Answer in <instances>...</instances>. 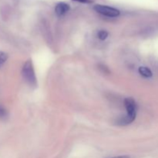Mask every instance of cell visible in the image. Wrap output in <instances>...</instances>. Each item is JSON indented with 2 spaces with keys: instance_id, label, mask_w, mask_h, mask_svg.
<instances>
[{
  "instance_id": "obj_1",
  "label": "cell",
  "mask_w": 158,
  "mask_h": 158,
  "mask_svg": "<svg viewBox=\"0 0 158 158\" xmlns=\"http://www.w3.org/2000/svg\"><path fill=\"white\" fill-rule=\"evenodd\" d=\"M124 105L127 110V116L119 120L117 122L119 125H127L132 123L135 120L137 115V104L134 99L131 97L126 98L124 100Z\"/></svg>"
},
{
  "instance_id": "obj_2",
  "label": "cell",
  "mask_w": 158,
  "mask_h": 158,
  "mask_svg": "<svg viewBox=\"0 0 158 158\" xmlns=\"http://www.w3.org/2000/svg\"><path fill=\"white\" fill-rule=\"evenodd\" d=\"M23 77L25 81L31 86H35L37 84L36 77L34 71L33 65L31 60H28L25 63L23 67Z\"/></svg>"
},
{
  "instance_id": "obj_3",
  "label": "cell",
  "mask_w": 158,
  "mask_h": 158,
  "mask_svg": "<svg viewBox=\"0 0 158 158\" xmlns=\"http://www.w3.org/2000/svg\"><path fill=\"white\" fill-rule=\"evenodd\" d=\"M94 10L101 15L108 17H117L120 15V11L117 9L103 5H96L94 6Z\"/></svg>"
},
{
  "instance_id": "obj_4",
  "label": "cell",
  "mask_w": 158,
  "mask_h": 158,
  "mask_svg": "<svg viewBox=\"0 0 158 158\" xmlns=\"http://www.w3.org/2000/svg\"><path fill=\"white\" fill-rule=\"evenodd\" d=\"M69 10V6L65 2H60L56 5L55 8V12L57 15L62 16L65 15Z\"/></svg>"
},
{
  "instance_id": "obj_5",
  "label": "cell",
  "mask_w": 158,
  "mask_h": 158,
  "mask_svg": "<svg viewBox=\"0 0 158 158\" xmlns=\"http://www.w3.org/2000/svg\"><path fill=\"white\" fill-rule=\"evenodd\" d=\"M138 71L140 75L142 77H145V78H151L153 76V73L151 69L149 68L146 67V66H140V67H139Z\"/></svg>"
},
{
  "instance_id": "obj_6",
  "label": "cell",
  "mask_w": 158,
  "mask_h": 158,
  "mask_svg": "<svg viewBox=\"0 0 158 158\" xmlns=\"http://www.w3.org/2000/svg\"><path fill=\"white\" fill-rule=\"evenodd\" d=\"M8 59V55L3 52H0V67L6 63Z\"/></svg>"
},
{
  "instance_id": "obj_7",
  "label": "cell",
  "mask_w": 158,
  "mask_h": 158,
  "mask_svg": "<svg viewBox=\"0 0 158 158\" xmlns=\"http://www.w3.org/2000/svg\"><path fill=\"white\" fill-rule=\"evenodd\" d=\"M108 32L105 30H101L98 32V38L101 40H104L107 38Z\"/></svg>"
},
{
  "instance_id": "obj_8",
  "label": "cell",
  "mask_w": 158,
  "mask_h": 158,
  "mask_svg": "<svg viewBox=\"0 0 158 158\" xmlns=\"http://www.w3.org/2000/svg\"><path fill=\"white\" fill-rule=\"evenodd\" d=\"M7 117V112L6 110L0 106V119H5Z\"/></svg>"
},
{
  "instance_id": "obj_9",
  "label": "cell",
  "mask_w": 158,
  "mask_h": 158,
  "mask_svg": "<svg viewBox=\"0 0 158 158\" xmlns=\"http://www.w3.org/2000/svg\"><path fill=\"white\" fill-rule=\"evenodd\" d=\"M75 1L80 2H83V3H89L91 2L90 0H75Z\"/></svg>"
},
{
  "instance_id": "obj_10",
  "label": "cell",
  "mask_w": 158,
  "mask_h": 158,
  "mask_svg": "<svg viewBox=\"0 0 158 158\" xmlns=\"http://www.w3.org/2000/svg\"><path fill=\"white\" fill-rule=\"evenodd\" d=\"M112 158H130L128 156H118V157H114Z\"/></svg>"
}]
</instances>
